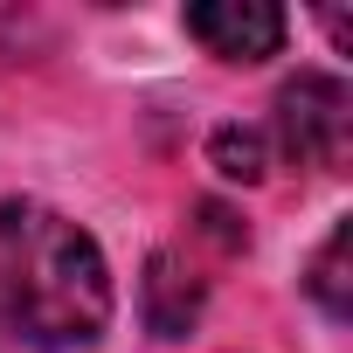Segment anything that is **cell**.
Returning a JSON list of instances; mask_svg holds the SVG:
<instances>
[{"mask_svg": "<svg viewBox=\"0 0 353 353\" xmlns=\"http://www.w3.org/2000/svg\"><path fill=\"white\" fill-rule=\"evenodd\" d=\"M0 325L35 353H77L111 325V263L49 201H0Z\"/></svg>", "mask_w": 353, "mask_h": 353, "instance_id": "6da1fadb", "label": "cell"}, {"mask_svg": "<svg viewBox=\"0 0 353 353\" xmlns=\"http://www.w3.org/2000/svg\"><path fill=\"white\" fill-rule=\"evenodd\" d=\"M346 125H353V97L339 77H291L277 90V139L298 166H339L346 159Z\"/></svg>", "mask_w": 353, "mask_h": 353, "instance_id": "7a4b0ae2", "label": "cell"}, {"mask_svg": "<svg viewBox=\"0 0 353 353\" xmlns=\"http://www.w3.org/2000/svg\"><path fill=\"white\" fill-rule=\"evenodd\" d=\"M215 166L229 181H263L270 173V152H263V132H243V125H222L215 132Z\"/></svg>", "mask_w": 353, "mask_h": 353, "instance_id": "8992f818", "label": "cell"}, {"mask_svg": "<svg viewBox=\"0 0 353 353\" xmlns=\"http://www.w3.org/2000/svg\"><path fill=\"white\" fill-rule=\"evenodd\" d=\"M188 35L222 63H263L284 49V14L270 0H201L188 8Z\"/></svg>", "mask_w": 353, "mask_h": 353, "instance_id": "3957f363", "label": "cell"}, {"mask_svg": "<svg viewBox=\"0 0 353 353\" xmlns=\"http://www.w3.org/2000/svg\"><path fill=\"white\" fill-rule=\"evenodd\" d=\"M201 277L173 256V250H159L152 263H145V284H139V305H145V325L159 332V339H181V332H194V319H201Z\"/></svg>", "mask_w": 353, "mask_h": 353, "instance_id": "277c9868", "label": "cell"}, {"mask_svg": "<svg viewBox=\"0 0 353 353\" xmlns=\"http://www.w3.org/2000/svg\"><path fill=\"white\" fill-rule=\"evenodd\" d=\"M346 243H353V229L339 222V229L319 243V256H312V277H305V291L325 305V319H346V312H353V298H346Z\"/></svg>", "mask_w": 353, "mask_h": 353, "instance_id": "5b68a950", "label": "cell"}]
</instances>
